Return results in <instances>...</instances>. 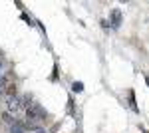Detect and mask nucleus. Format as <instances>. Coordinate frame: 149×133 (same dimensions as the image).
<instances>
[{
	"label": "nucleus",
	"mask_w": 149,
	"mask_h": 133,
	"mask_svg": "<svg viewBox=\"0 0 149 133\" xmlns=\"http://www.w3.org/2000/svg\"><path fill=\"white\" fill-rule=\"evenodd\" d=\"M26 113H28V119H34V121H40V119H46L48 117V111L42 105H38V103H32Z\"/></svg>",
	"instance_id": "nucleus-1"
},
{
	"label": "nucleus",
	"mask_w": 149,
	"mask_h": 133,
	"mask_svg": "<svg viewBox=\"0 0 149 133\" xmlns=\"http://www.w3.org/2000/svg\"><path fill=\"white\" fill-rule=\"evenodd\" d=\"M121 18H123V16H121V10H119V8H113L111 14H109V20H107V22H109V26H111L113 30H117V28L121 26Z\"/></svg>",
	"instance_id": "nucleus-2"
},
{
	"label": "nucleus",
	"mask_w": 149,
	"mask_h": 133,
	"mask_svg": "<svg viewBox=\"0 0 149 133\" xmlns=\"http://www.w3.org/2000/svg\"><path fill=\"white\" fill-rule=\"evenodd\" d=\"M22 100L20 97H8V113L12 115H16L18 111H22Z\"/></svg>",
	"instance_id": "nucleus-3"
},
{
	"label": "nucleus",
	"mask_w": 149,
	"mask_h": 133,
	"mask_svg": "<svg viewBox=\"0 0 149 133\" xmlns=\"http://www.w3.org/2000/svg\"><path fill=\"white\" fill-rule=\"evenodd\" d=\"M10 133H24V127L20 121H16L14 125H10Z\"/></svg>",
	"instance_id": "nucleus-4"
},
{
	"label": "nucleus",
	"mask_w": 149,
	"mask_h": 133,
	"mask_svg": "<svg viewBox=\"0 0 149 133\" xmlns=\"http://www.w3.org/2000/svg\"><path fill=\"white\" fill-rule=\"evenodd\" d=\"M2 121L14 125V123H16V119H14V115H12V113H8V111H6V113H2Z\"/></svg>",
	"instance_id": "nucleus-5"
},
{
	"label": "nucleus",
	"mask_w": 149,
	"mask_h": 133,
	"mask_svg": "<svg viewBox=\"0 0 149 133\" xmlns=\"http://www.w3.org/2000/svg\"><path fill=\"white\" fill-rule=\"evenodd\" d=\"M72 91L81 93V91H84V84H81V81H74V84H72Z\"/></svg>",
	"instance_id": "nucleus-6"
},
{
	"label": "nucleus",
	"mask_w": 149,
	"mask_h": 133,
	"mask_svg": "<svg viewBox=\"0 0 149 133\" xmlns=\"http://www.w3.org/2000/svg\"><path fill=\"white\" fill-rule=\"evenodd\" d=\"M129 105H131V109H133V111H139L137 105H135V93H133V91H129Z\"/></svg>",
	"instance_id": "nucleus-7"
},
{
	"label": "nucleus",
	"mask_w": 149,
	"mask_h": 133,
	"mask_svg": "<svg viewBox=\"0 0 149 133\" xmlns=\"http://www.w3.org/2000/svg\"><path fill=\"white\" fill-rule=\"evenodd\" d=\"M32 103H34V101H32V95H30V93H26V95L22 97V105H28V107H30Z\"/></svg>",
	"instance_id": "nucleus-8"
},
{
	"label": "nucleus",
	"mask_w": 149,
	"mask_h": 133,
	"mask_svg": "<svg viewBox=\"0 0 149 133\" xmlns=\"http://www.w3.org/2000/svg\"><path fill=\"white\" fill-rule=\"evenodd\" d=\"M6 91H8V95H10V97H16V86H14V84L6 86Z\"/></svg>",
	"instance_id": "nucleus-9"
},
{
	"label": "nucleus",
	"mask_w": 149,
	"mask_h": 133,
	"mask_svg": "<svg viewBox=\"0 0 149 133\" xmlns=\"http://www.w3.org/2000/svg\"><path fill=\"white\" fill-rule=\"evenodd\" d=\"M68 111H70V113H72V111H74V101H72V100L68 101Z\"/></svg>",
	"instance_id": "nucleus-10"
},
{
	"label": "nucleus",
	"mask_w": 149,
	"mask_h": 133,
	"mask_svg": "<svg viewBox=\"0 0 149 133\" xmlns=\"http://www.w3.org/2000/svg\"><path fill=\"white\" fill-rule=\"evenodd\" d=\"M102 28H105V30H107V28H109V22H107V20H102Z\"/></svg>",
	"instance_id": "nucleus-11"
},
{
	"label": "nucleus",
	"mask_w": 149,
	"mask_h": 133,
	"mask_svg": "<svg viewBox=\"0 0 149 133\" xmlns=\"http://www.w3.org/2000/svg\"><path fill=\"white\" fill-rule=\"evenodd\" d=\"M32 133H48V131H46V129H42V127H38V129H34Z\"/></svg>",
	"instance_id": "nucleus-12"
},
{
	"label": "nucleus",
	"mask_w": 149,
	"mask_h": 133,
	"mask_svg": "<svg viewBox=\"0 0 149 133\" xmlns=\"http://www.w3.org/2000/svg\"><path fill=\"white\" fill-rule=\"evenodd\" d=\"M145 84H147V86H149V76H145Z\"/></svg>",
	"instance_id": "nucleus-13"
},
{
	"label": "nucleus",
	"mask_w": 149,
	"mask_h": 133,
	"mask_svg": "<svg viewBox=\"0 0 149 133\" xmlns=\"http://www.w3.org/2000/svg\"><path fill=\"white\" fill-rule=\"evenodd\" d=\"M0 97H2V91H0Z\"/></svg>",
	"instance_id": "nucleus-14"
},
{
	"label": "nucleus",
	"mask_w": 149,
	"mask_h": 133,
	"mask_svg": "<svg viewBox=\"0 0 149 133\" xmlns=\"http://www.w3.org/2000/svg\"><path fill=\"white\" fill-rule=\"evenodd\" d=\"M0 70H2V64H0Z\"/></svg>",
	"instance_id": "nucleus-15"
}]
</instances>
